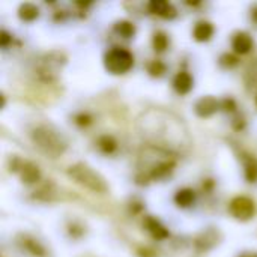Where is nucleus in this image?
Returning a JSON list of instances; mask_svg holds the SVG:
<instances>
[{
	"label": "nucleus",
	"mask_w": 257,
	"mask_h": 257,
	"mask_svg": "<svg viewBox=\"0 0 257 257\" xmlns=\"http://www.w3.org/2000/svg\"><path fill=\"white\" fill-rule=\"evenodd\" d=\"M221 108H224L226 111H233V110L236 108V105H235V101H233V99H229V98H226V99L221 102Z\"/></svg>",
	"instance_id": "22"
},
{
	"label": "nucleus",
	"mask_w": 257,
	"mask_h": 257,
	"mask_svg": "<svg viewBox=\"0 0 257 257\" xmlns=\"http://www.w3.org/2000/svg\"><path fill=\"white\" fill-rule=\"evenodd\" d=\"M68 175L77 184H80L81 187H84V188H87V190H90L93 193L104 194L108 190V185H107L105 179L98 172H95L90 166H87L84 163H77V164L71 166L68 169Z\"/></svg>",
	"instance_id": "2"
},
{
	"label": "nucleus",
	"mask_w": 257,
	"mask_h": 257,
	"mask_svg": "<svg viewBox=\"0 0 257 257\" xmlns=\"http://www.w3.org/2000/svg\"><path fill=\"white\" fill-rule=\"evenodd\" d=\"M238 63V59L235 57V56H232V54H224L223 57H221V65H224V66H233V65H236Z\"/></svg>",
	"instance_id": "21"
},
{
	"label": "nucleus",
	"mask_w": 257,
	"mask_h": 257,
	"mask_svg": "<svg viewBox=\"0 0 257 257\" xmlns=\"http://www.w3.org/2000/svg\"><path fill=\"white\" fill-rule=\"evenodd\" d=\"M98 148L102 154H113L117 149V142L111 136H102L98 139Z\"/></svg>",
	"instance_id": "18"
},
{
	"label": "nucleus",
	"mask_w": 257,
	"mask_h": 257,
	"mask_svg": "<svg viewBox=\"0 0 257 257\" xmlns=\"http://www.w3.org/2000/svg\"><path fill=\"white\" fill-rule=\"evenodd\" d=\"M145 227L151 233V236L158 239V241H163V239L169 238V230L154 217H146L145 218Z\"/></svg>",
	"instance_id": "11"
},
{
	"label": "nucleus",
	"mask_w": 257,
	"mask_h": 257,
	"mask_svg": "<svg viewBox=\"0 0 257 257\" xmlns=\"http://www.w3.org/2000/svg\"><path fill=\"white\" fill-rule=\"evenodd\" d=\"M0 39H2V47H3V48H6V47H8V42L11 41V38H9V35H8V32H6V30H2V36H0Z\"/></svg>",
	"instance_id": "23"
},
{
	"label": "nucleus",
	"mask_w": 257,
	"mask_h": 257,
	"mask_svg": "<svg viewBox=\"0 0 257 257\" xmlns=\"http://www.w3.org/2000/svg\"><path fill=\"white\" fill-rule=\"evenodd\" d=\"M152 44H154V50L157 53H164L169 48V36L164 32H157L154 35Z\"/></svg>",
	"instance_id": "19"
},
{
	"label": "nucleus",
	"mask_w": 257,
	"mask_h": 257,
	"mask_svg": "<svg viewBox=\"0 0 257 257\" xmlns=\"http://www.w3.org/2000/svg\"><path fill=\"white\" fill-rule=\"evenodd\" d=\"M239 257H257V253H244Z\"/></svg>",
	"instance_id": "26"
},
{
	"label": "nucleus",
	"mask_w": 257,
	"mask_h": 257,
	"mask_svg": "<svg viewBox=\"0 0 257 257\" xmlns=\"http://www.w3.org/2000/svg\"><path fill=\"white\" fill-rule=\"evenodd\" d=\"M221 108V102L211 96V95H206V96H202L200 99L196 101L194 104V111L199 117H211L214 116L218 110Z\"/></svg>",
	"instance_id": "5"
},
{
	"label": "nucleus",
	"mask_w": 257,
	"mask_h": 257,
	"mask_svg": "<svg viewBox=\"0 0 257 257\" xmlns=\"http://www.w3.org/2000/svg\"><path fill=\"white\" fill-rule=\"evenodd\" d=\"M148 71L152 77H161L166 72V65L161 60H152L148 65Z\"/></svg>",
	"instance_id": "20"
},
{
	"label": "nucleus",
	"mask_w": 257,
	"mask_h": 257,
	"mask_svg": "<svg viewBox=\"0 0 257 257\" xmlns=\"http://www.w3.org/2000/svg\"><path fill=\"white\" fill-rule=\"evenodd\" d=\"M20 176H21V181L27 185H32V184H36L39 179H41V172H39V167L35 166L33 163H23L20 166Z\"/></svg>",
	"instance_id": "9"
},
{
	"label": "nucleus",
	"mask_w": 257,
	"mask_h": 257,
	"mask_svg": "<svg viewBox=\"0 0 257 257\" xmlns=\"http://www.w3.org/2000/svg\"><path fill=\"white\" fill-rule=\"evenodd\" d=\"M244 160V169H245V179L248 182H256L257 181V161L253 157H242Z\"/></svg>",
	"instance_id": "17"
},
{
	"label": "nucleus",
	"mask_w": 257,
	"mask_h": 257,
	"mask_svg": "<svg viewBox=\"0 0 257 257\" xmlns=\"http://www.w3.org/2000/svg\"><path fill=\"white\" fill-rule=\"evenodd\" d=\"M256 105H257V96H256Z\"/></svg>",
	"instance_id": "27"
},
{
	"label": "nucleus",
	"mask_w": 257,
	"mask_h": 257,
	"mask_svg": "<svg viewBox=\"0 0 257 257\" xmlns=\"http://www.w3.org/2000/svg\"><path fill=\"white\" fill-rule=\"evenodd\" d=\"M105 69L111 74H125L134 66V56L130 50L122 47H113L104 57Z\"/></svg>",
	"instance_id": "3"
},
{
	"label": "nucleus",
	"mask_w": 257,
	"mask_h": 257,
	"mask_svg": "<svg viewBox=\"0 0 257 257\" xmlns=\"http://www.w3.org/2000/svg\"><path fill=\"white\" fill-rule=\"evenodd\" d=\"M30 137L35 148L50 158L60 157L68 148V142L63 134L53 126L39 125L30 133Z\"/></svg>",
	"instance_id": "1"
},
{
	"label": "nucleus",
	"mask_w": 257,
	"mask_h": 257,
	"mask_svg": "<svg viewBox=\"0 0 257 257\" xmlns=\"http://www.w3.org/2000/svg\"><path fill=\"white\" fill-rule=\"evenodd\" d=\"M253 38L247 32H238L232 38V48L238 54H248L253 50Z\"/></svg>",
	"instance_id": "6"
},
{
	"label": "nucleus",
	"mask_w": 257,
	"mask_h": 257,
	"mask_svg": "<svg viewBox=\"0 0 257 257\" xmlns=\"http://www.w3.org/2000/svg\"><path fill=\"white\" fill-rule=\"evenodd\" d=\"M196 200V193L191 188H181L175 194V203L179 208H190Z\"/></svg>",
	"instance_id": "13"
},
{
	"label": "nucleus",
	"mask_w": 257,
	"mask_h": 257,
	"mask_svg": "<svg viewBox=\"0 0 257 257\" xmlns=\"http://www.w3.org/2000/svg\"><path fill=\"white\" fill-rule=\"evenodd\" d=\"M196 244H197V247H199L200 250H209V248H212V247L217 244V235H215V232H214V230L203 232V233L197 238Z\"/></svg>",
	"instance_id": "16"
},
{
	"label": "nucleus",
	"mask_w": 257,
	"mask_h": 257,
	"mask_svg": "<svg viewBox=\"0 0 257 257\" xmlns=\"http://www.w3.org/2000/svg\"><path fill=\"white\" fill-rule=\"evenodd\" d=\"M77 119H78L77 122H78L80 125H86V123H89V122H90V120H89V116H87V114H81V116H78Z\"/></svg>",
	"instance_id": "24"
},
{
	"label": "nucleus",
	"mask_w": 257,
	"mask_h": 257,
	"mask_svg": "<svg viewBox=\"0 0 257 257\" xmlns=\"http://www.w3.org/2000/svg\"><path fill=\"white\" fill-rule=\"evenodd\" d=\"M193 36L197 42H208L214 36V26L209 21H199L193 29Z\"/></svg>",
	"instance_id": "12"
},
{
	"label": "nucleus",
	"mask_w": 257,
	"mask_h": 257,
	"mask_svg": "<svg viewBox=\"0 0 257 257\" xmlns=\"http://www.w3.org/2000/svg\"><path fill=\"white\" fill-rule=\"evenodd\" d=\"M18 17L23 21L32 23L39 17V8L33 3H23L18 8Z\"/></svg>",
	"instance_id": "14"
},
{
	"label": "nucleus",
	"mask_w": 257,
	"mask_h": 257,
	"mask_svg": "<svg viewBox=\"0 0 257 257\" xmlns=\"http://www.w3.org/2000/svg\"><path fill=\"white\" fill-rule=\"evenodd\" d=\"M193 86H194V80H193L191 74L187 72V71L178 72V74L175 75V78H173V87H175V90H176L179 95H187V93H190L191 89H193Z\"/></svg>",
	"instance_id": "8"
},
{
	"label": "nucleus",
	"mask_w": 257,
	"mask_h": 257,
	"mask_svg": "<svg viewBox=\"0 0 257 257\" xmlns=\"http://www.w3.org/2000/svg\"><path fill=\"white\" fill-rule=\"evenodd\" d=\"M148 8L152 14L164 17V18H173L176 15V9L173 8V5L166 0H152L148 5Z\"/></svg>",
	"instance_id": "10"
},
{
	"label": "nucleus",
	"mask_w": 257,
	"mask_h": 257,
	"mask_svg": "<svg viewBox=\"0 0 257 257\" xmlns=\"http://www.w3.org/2000/svg\"><path fill=\"white\" fill-rule=\"evenodd\" d=\"M114 33L125 38V39H130L136 35V26H134V23H131L128 20L117 21L114 24Z\"/></svg>",
	"instance_id": "15"
},
{
	"label": "nucleus",
	"mask_w": 257,
	"mask_h": 257,
	"mask_svg": "<svg viewBox=\"0 0 257 257\" xmlns=\"http://www.w3.org/2000/svg\"><path fill=\"white\" fill-rule=\"evenodd\" d=\"M18 244H20V247H21L23 250H26V251H27L29 254H32V256H45V248L42 247V244H41L38 239H35V238H32V236H29V235H21V236L18 238Z\"/></svg>",
	"instance_id": "7"
},
{
	"label": "nucleus",
	"mask_w": 257,
	"mask_h": 257,
	"mask_svg": "<svg viewBox=\"0 0 257 257\" xmlns=\"http://www.w3.org/2000/svg\"><path fill=\"white\" fill-rule=\"evenodd\" d=\"M251 18H253V20L257 23V6H254V8H253V11H251Z\"/></svg>",
	"instance_id": "25"
},
{
	"label": "nucleus",
	"mask_w": 257,
	"mask_h": 257,
	"mask_svg": "<svg viewBox=\"0 0 257 257\" xmlns=\"http://www.w3.org/2000/svg\"><path fill=\"white\" fill-rule=\"evenodd\" d=\"M229 212L239 221H248L256 214V205L247 196H236L229 203Z\"/></svg>",
	"instance_id": "4"
}]
</instances>
